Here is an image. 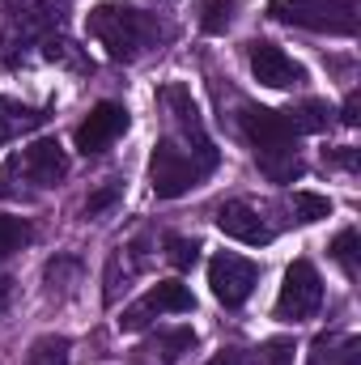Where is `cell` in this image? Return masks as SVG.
<instances>
[{
  "instance_id": "cell-2",
  "label": "cell",
  "mask_w": 361,
  "mask_h": 365,
  "mask_svg": "<svg viewBox=\"0 0 361 365\" xmlns=\"http://www.w3.org/2000/svg\"><path fill=\"white\" fill-rule=\"evenodd\" d=\"M90 34H93V43L106 51V60L132 64V60L149 56V51L166 38V26H162L153 13L136 9V4L106 0V4H98L90 13Z\"/></svg>"
},
{
  "instance_id": "cell-18",
  "label": "cell",
  "mask_w": 361,
  "mask_h": 365,
  "mask_svg": "<svg viewBox=\"0 0 361 365\" xmlns=\"http://www.w3.org/2000/svg\"><path fill=\"white\" fill-rule=\"evenodd\" d=\"M293 217L298 221H323V217H332V200L327 195H315V191H293Z\"/></svg>"
},
{
  "instance_id": "cell-17",
  "label": "cell",
  "mask_w": 361,
  "mask_h": 365,
  "mask_svg": "<svg viewBox=\"0 0 361 365\" xmlns=\"http://www.w3.org/2000/svg\"><path fill=\"white\" fill-rule=\"evenodd\" d=\"M234 21V0H204L200 4V30L204 34H225Z\"/></svg>"
},
{
  "instance_id": "cell-16",
  "label": "cell",
  "mask_w": 361,
  "mask_h": 365,
  "mask_svg": "<svg viewBox=\"0 0 361 365\" xmlns=\"http://www.w3.org/2000/svg\"><path fill=\"white\" fill-rule=\"evenodd\" d=\"M30 238H34V230H30L26 217H9V212H0V259H9L13 251L30 247Z\"/></svg>"
},
{
  "instance_id": "cell-24",
  "label": "cell",
  "mask_w": 361,
  "mask_h": 365,
  "mask_svg": "<svg viewBox=\"0 0 361 365\" xmlns=\"http://www.w3.org/2000/svg\"><path fill=\"white\" fill-rule=\"evenodd\" d=\"M345 123H357V93L345 102Z\"/></svg>"
},
{
  "instance_id": "cell-22",
  "label": "cell",
  "mask_w": 361,
  "mask_h": 365,
  "mask_svg": "<svg viewBox=\"0 0 361 365\" xmlns=\"http://www.w3.org/2000/svg\"><path fill=\"white\" fill-rule=\"evenodd\" d=\"M289 361H293V344L289 340H268L251 365H289Z\"/></svg>"
},
{
  "instance_id": "cell-21",
  "label": "cell",
  "mask_w": 361,
  "mask_h": 365,
  "mask_svg": "<svg viewBox=\"0 0 361 365\" xmlns=\"http://www.w3.org/2000/svg\"><path fill=\"white\" fill-rule=\"evenodd\" d=\"M166 259L175 268H191L200 259V242H191V238H166Z\"/></svg>"
},
{
  "instance_id": "cell-25",
  "label": "cell",
  "mask_w": 361,
  "mask_h": 365,
  "mask_svg": "<svg viewBox=\"0 0 361 365\" xmlns=\"http://www.w3.org/2000/svg\"><path fill=\"white\" fill-rule=\"evenodd\" d=\"M4 306H9V280L0 276V314H4Z\"/></svg>"
},
{
  "instance_id": "cell-6",
  "label": "cell",
  "mask_w": 361,
  "mask_h": 365,
  "mask_svg": "<svg viewBox=\"0 0 361 365\" xmlns=\"http://www.w3.org/2000/svg\"><path fill=\"white\" fill-rule=\"evenodd\" d=\"M323 306V280L315 272L310 259H293L289 272H285V284L276 293V319L280 323H302V319H315Z\"/></svg>"
},
{
  "instance_id": "cell-23",
  "label": "cell",
  "mask_w": 361,
  "mask_h": 365,
  "mask_svg": "<svg viewBox=\"0 0 361 365\" xmlns=\"http://www.w3.org/2000/svg\"><path fill=\"white\" fill-rule=\"evenodd\" d=\"M208 365H247V353H238V349H221Z\"/></svg>"
},
{
  "instance_id": "cell-20",
  "label": "cell",
  "mask_w": 361,
  "mask_h": 365,
  "mask_svg": "<svg viewBox=\"0 0 361 365\" xmlns=\"http://www.w3.org/2000/svg\"><path fill=\"white\" fill-rule=\"evenodd\" d=\"M332 259L345 268V276H357V230L336 234V242H332Z\"/></svg>"
},
{
  "instance_id": "cell-14",
  "label": "cell",
  "mask_w": 361,
  "mask_h": 365,
  "mask_svg": "<svg viewBox=\"0 0 361 365\" xmlns=\"http://www.w3.org/2000/svg\"><path fill=\"white\" fill-rule=\"evenodd\" d=\"M21 365H73V344L64 336H39Z\"/></svg>"
},
{
  "instance_id": "cell-1",
  "label": "cell",
  "mask_w": 361,
  "mask_h": 365,
  "mask_svg": "<svg viewBox=\"0 0 361 365\" xmlns=\"http://www.w3.org/2000/svg\"><path fill=\"white\" fill-rule=\"evenodd\" d=\"M162 106H166L175 132L153 145L149 182H153V195L179 200V195H187L191 187H200L217 170V149H213V140L204 132L200 106L191 102V93L183 90V86H166L162 90Z\"/></svg>"
},
{
  "instance_id": "cell-8",
  "label": "cell",
  "mask_w": 361,
  "mask_h": 365,
  "mask_svg": "<svg viewBox=\"0 0 361 365\" xmlns=\"http://www.w3.org/2000/svg\"><path fill=\"white\" fill-rule=\"evenodd\" d=\"M191 306H195V297H191L187 284H179V280H158L141 302H132V306L123 310L119 327H123V331H145L158 314H187Z\"/></svg>"
},
{
  "instance_id": "cell-12",
  "label": "cell",
  "mask_w": 361,
  "mask_h": 365,
  "mask_svg": "<svg viewBox=\"0 0 361 365\" xmlns=\"http://www.w3.org/2000/svg\"><path fill=\"white\" fill-rule=\"evenodd\" d=\"M217 230L234 242H247V247H268L272 242V230L268 221L260 217V208H251L247 200H230L217 208Z\"/></svg>"
},
{
  "instance_id": "cell-9",
  "label": "cell",
  "mask_w": 361,
  "mask_h": 365,
  "mask_svg": "<svg viewBox=\"0 0 361 365\" xmlns=\"http://www.w3.org/2000/svg\"><path fill=\"white\" fill-rule=\"evenodd\" d=\"M255 284H260V268H255L251 259H243V255H225V251L208 259V289H213V297H217L221 306L238 310V306L251 297Z\"/></svg>"
},
{
  "instance_id": "cell-7",
  "label": "cell",
  "mask_w": 361,
  "mask_h": 365,
  "mask_svg": "<svg viewBox=\"0 0 361 365\" xmlns=\"http://www.w3.org/2000/svg\"><path fill=\"white\" fill-rule=\"evenodd\" d=\"M64 175H68L64 145L60 140H34L30 149H21V153L9 158V166L0 170V182L21 179V182H30V187H56Z\"/></svg>"
},
{
  "instance_id": "cell-5",
  "label": "cell",
  "mask_w": 361,
  "mask_h": 365,
  "mask_svg": "<svg viewBox=\"0 0 361 365\" xmlns=\"http://www.w3.org/2000/svg\"><path fill=\"white\" fill-rule=\"evenodd\" d=\"M64 21V9L51 0H17L0 13V43L9 56L34 47V43H51V30Z\"/></svg>"
},
{
  "instance_id": "cell-4",
  "label": "cell",
  "mask_w": 361,
  "mask_h": 365,
  "mask_svg": "<svg viewBox=\"0 0 361 365\" xmlns=\"http://www.w3.org/2000/svg\"><path fill=\"white\" fill-rule=\"evenodd\" d=\"M268 17L315 34H357V0H272Z\"/></svg>"
},
{
  "instance_id": "cell-13",
  "label": "cell",
  "mask_w": 361,
  "mask_h": 365,
  "mask_svg": "<svg viewBox=\"0 0 361 365\" xmlns=\"http://www.w3.org/2000/svg\"><path fill=\"white\" fill-rule=\"evenodd\" d=\"M43 123H47V110L26 106V102H17V98H0V145H9V140H17V136H26V132L43 128Z\"/></svg>"
},
{
  "instance_id": "cell-15",
  "label": "cell",
  "mask_w": 361,
  "mask_h": 365,
  "mask_svg": "<svg viewBox=\"0 0 361 365\" xmlns=\"http://www.w3.org/2000/svg\"><path fill=\"white\" fill-rule=\"evenodd\" d=\"M310 365H357V340H327V336H319L315 353H310Z\"/></svg>"
},
{
  "instance_id": "cell-11",
  "label": "cell",
  "mask_w": 361,
  "mask_h": 365,
  "mask_svg": "<svg viewBox=\"0 0 361 365\" xmlns=\"http://www.w3.org/2000/svg\"><path fill=\"white\" fill-rule=\"evenodd\" d=\"M128 132V110L119 106V102H98L90 115L81 119V128H77V149L90 158V153H102L115 136H123Z\"/></svg>"
},
{
  "instance_id": "cell-3",
  "label": "cell",
  "mask_w": 361,
  "mask_h": 365,
  "mask_svg": "<svg viewBox=\"0 0 361 365\" xmlns=\"http://www.w3.org/2000/svg\"><path fill=\"white\" fill-rule=\"evenodd\" d=\"M238 128L260 162V170L272 182H293L302 175V162H298V132L289 123L285 110H268V106H243L238 115Z\"/></svg>"
},
{
  "instance_id": "cell-10",
  "label": "cell",
  "mask_w": 361,
  "mask_h": 365,
  "mask_svg": "<svg viewBox=\"0 0 361 365\" xmlns=\"http://www.w3.org/2000/svg\"><path fill=\"white\" fill-rule=\"evenodd\" d=\"M247 64H251V77L260 86H268V90H289V86H302L306 81L302 64L293 56H285L276 43H264V38L247 43Z\"/></svg>"
},
{
  "instance_id": "cell-19",
  "label": "cell",
  "mask_w": 361,
  "mask_h": 365,
  "mask_svg": "<svg viewBox=\"0 0 361 365\" xmlns=\"http://www.w3.org/2000/svg\"><path fill=\"white\" fill-rule=\"evenodd\" d=\"M289 115V123H293V132L302 136V132H319V128H327V106L323 102H306V106H298V110H285Z\"/></svg>"
}]
</instances>
